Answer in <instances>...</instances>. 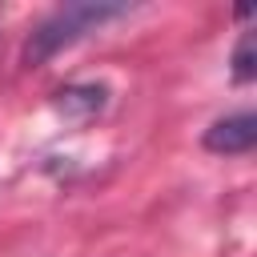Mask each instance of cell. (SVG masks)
Masks as SVG:
<instances>
[{"label":"cell","mask_w":257,"mask_h":257,"mask_svg":"<svg viewBox=\"0 0 257 257\" xmlns=\"http://www.w3.org/2000/svg\"><path fill=\"white\" fill-rule=\"evenodd\" d=\"M253 141H257V116H253L249 108H241V112H229V116L213 120V124H209V133H205V149L225 153V157H241V153H249V149H253Z\"/></svg>","instance_id":"7a4b0ae2"},{"label":"cell","mask_w":257,"mask_h":257,"mask_svg":"<svg viewBox=\"0 0 257 257\" xmlns=\"http://www.w3.org/2000/svg\"><path fill=\"white\" fill-rule=\"evenodd\" d=\"M128 8L124 4H104V0H80V4H60V8H52L32 32H28V44H24V64H44V60H52L60 48H68V44H76L80 36H88V32H96L100 24H108V20H116V16H124Z\"/></svg>","instance_id":"6da1fadb"},{"label":"cell","mask_w":257,"mask_h":257,"mask_svg":"<svg viewBox=\"0 0 257 257\" xmlns=\"http://www.w3.org/2000/svg\"><path fill=\"white\" fill-rule=\"evenodd\" d=\"M104 100H108V88L104 84H72V88H60L56 92V108L64 116H72V120L96 116L104 108Z\"/></svg>","instance_id":"3957f363"},{"label":"cell","mask_w":257,"mask_h":257,"mask_svg":"<svg viewBox=\"0 0 257 257\" xmlns=\"http://www.w3.org/2000/svg\"><path fill=\"white\" fill-rule=\"evenodd\" d=\"M253 32H245L241 36V44H237V52H233V76L237 80H253Z\"/></svg>","instance_id":"277c9868"}]
</instances>
